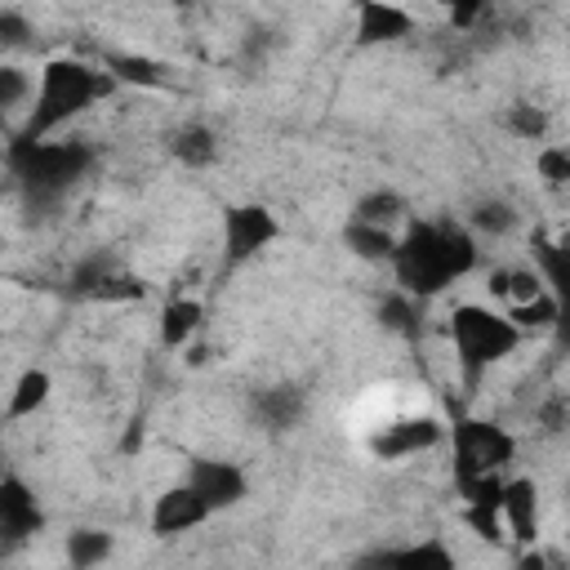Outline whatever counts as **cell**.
I'll list each match as a JSON object with an SVG mask.
<instances>
[{
	"instance_id": "7a4b0ae2",
	"label": "cell",
	"mask_w": 570,
	"mask_h": 570,
	"mask_svg": "<svg viewBox=\"0 0 570 570\" xmlns=\"http://www.w3.org/2000/svg\"><path fill=\"white\" fill-rule=\"evenodd\" d=\"M120 85L98 67V62H85V58H49L40 71H36V102L27 111V120L13 129L31 142L40 138H58L76 116H85L89 107L107 102Z\"/></svg>"
},
{
	"instance_id": "4dcf8cb0",
	"label": "cell",
	"mask_w": 570,
	"mask_h": 570,
	"mask_svg": "<svg viewBox=\"0 0 570 570\" xmlns=\"http://www.w3.org/2000/svg\"><path fill=\"white\" fill-rule=\"evenodd\" d=\"M31 36H36L31 18H27L22 9L4 4V9H0V49H27V45H31Z\"/></svg>"
},
{
	"instance_id": "4316f807",
	"label": "cell",
	"mask_w": 570,
	"mask_h": 570,
	"mask_svg": "<svg viewBox=\"0 0 570 570\" xmlns=\"http://www.w3.org/2000/svg\"><path fill=\"white\" fill-rule=\"evenodd\" d=\"M503 129L521 142H539L548 134V111L534 107V102H508L503 107Z\"/></svg>"
},
{
	"instance_id": "e0dca14e",
	"label": "cell",
	"mask_w": 570,
	"mask_h": 570,
	"mask_svg": "<svg viewBox=\"0 0 570 570\" xmlns=\"http://www.w3.org/2000/svg\"><path fill=\"white\" fill-rule=\"evenodd\" d=\"M463 227H468L476 240H499V236H512V232L521 227V209H517L508 196L490 191V196H476V200L463 209Z\"/></svg>"
},
{
	"instance_id": "cb8c5ba5",
	"label": "cell",
	"mask_w": 570,
	"mask_h": 570,
	"mask_svg": "<svg viewBox=\"0 0 570 570\" xmlns=\"http://www.w3.org/2000/svg\"><path fill=\"white\" fill-rule=\"evenodd\" d=\"M49 392H53L49 370H40V365L22 370V374H18V383H13V392H9V401H4V419H9V423H18V419L36 414V410L49 401Z\"/></svg>"
},
{
	"instance_id": "8992f818",
	"label": "cell",
	"mask_w": 570,
	"mask_h": 570,
	"mask_svg": "<svg viewBox=\"0 0 570 570\" xmlns=\"http://www.w3.org/2000/svg\"><path fill=\"white\" fill-rule=\"evenodd\" d=\"M450 441V428L436 419V414H401V419H387L370 432V454L379 463H401V459H414V454H428L436 445Z\"/></svg>"
},
{
	"instance_id": "44dd1931",
	"label": "cell",
	"mask_w": 570,
	"mask_h": 570,
	"mask_svg": "<svg viewBox=\"0 0 570 570\" xmlns=\"http://www.w3.org/2000/svg\"><path fill=\"white\" fill-rule=\"evenodd\" d=\"M379 325H383L387 334L405 338V343H419V338L428 334V303H419V298L392 289V294L379 298Z\"/></svg>"
},
{
	"instance_id": "7402d4cb",
	"label": "cell",
	"mask_w": 570,
	"mask_h": 570,
	"mask_svg": "<svg viewBox=\"0 0 570 570\" xmlns=\"http://www.w3.org/2000/svg\"><path fill=\"white\" fill-rule=\"evenodd\" d=\"M396 236L401 232H383V227H365V223H352L343 227V245L361 258V263H374V267H392V254H396Z\"/></svg>"
},
{
	"instance_id": "4fadbf2b",
	"label": "cell",
	"mask_w": 570,
	"mask_h": 570,
	"mask_svg": "<svg viewBox=\"0 0 570 570\" xmlns=\"http://www.w3.org/2000/svg\"><path fill=\"white\" fill-rule=\"evenodd\" d=\"M209 517H214V512H209V508L200 503V494L183 481V485H169V490H160V494H156L147 525H151V534H156V539H174V534H187V530L205 525Z\"/></svg>"
},
{
	"instance_id": "5b68a950",
	"label": "cell",
	"mask_w": 570,
	"mask_h": 570,
	"mask_svg": "<svg viewBox=\"0 0 570 570\" xmlns=\"http://www.w3.org/2000/svg\"><path fill=\"white\" fill-rule=\"evenodd\" d=\"M450 450H454V481L468 485L481 476H503L508 463L517 459V436L494 419L459 414L450 428Z\"/></svg>"
},
{
	"instance_id": "f1b7e54d",
	"label": "cell",
	"mask_w": 570,
	"mask_h": 570,
	"mask_svg": "<svg viewBox=\"0 0 570 570\" xmlns=\"http://www.w3.org/2000/svg\"><path fill=\"white\" fill-rule=\"evenodd\" d=\"M534 174H539L543 187L566 191V187H570V142H548V147H539Z\"/></svg>"
},
{
	"instance_id": "9a60e30c",
	"label": "cell",
	"mask_w": 570,
	"mask_h": 570,
	"mask_svg": "<svg viewBox=\"0 0 570 570\" xmlns=\"http://www.w3.org/2000/svg\"><path fill=\"white\" fill-rule=\"evenodd\" d=\"M503 530L517 539V548L539 543V485L530 476H508V485H503Z\"/></svg>"
},
{
	"instance_id": "52a82bcc",
	"label": "cell",
	"mask_w": 570,
	"mask_h": 570,
	"mask_svg": "<svg viewBox=\"0 0 570 570\" xmlns=\"http://www.w3.org/2000/svg\"><path fill=\"white\" fill-rule=\"evenodd\" d=\"M272 240H281V223L267 205L245 200V205L223 209V267H240V263L258 258Z\"/></svg>"
},
{
	"instance_id": "8fae6325",
	"label": "cell",
	"mask_w": 570,
	"mask_h": 570,
	"mask_svg": "<svg viewBox=\"0 0 570 570\" xmlns=\"http://www.w3.org/2000/svg\"><path fill=\"white\" fill-rule=\"evenodd\" d=\"M187 485L200 494V503H205L209 512H227V508H236V503L249 494V476H245V468L232 463V459H191Z\"/></svg>"
},
{
	"instance_id": "6da1fadb",
	"label": "cell",
	"mask_w": 570,
	"mask_h": 570,
	"mask_svg": "<svg viewBox=\"0 0 570 570\" xmlns=\"http://www.w3.org/2000/svg\"><path fill=\"white\" fill-rule=\"evenodd\" d=\"M481 263V240L463 227V218H410L396 236L392 281L401 294L432 303L454 281H463Z\"/></svg>"
},
{
	"instance_id": "ba28073f",
	"label": "cell",
	"mask_w": 570,
	"mask_h": 570,
	"mask_svg": "<svg viewBox=\"0 0 570 570\" xmlns=\"http://www.w3.org/2000/svg\"><path fill=\"white\" fill-rule=\"evenodd\" d=\"M347 570H459V557L445 539H410V543L365 548Z\"/></svg>"
},
{
	"instance_id": "2e32d148",
	"label": "cell",
	"mask_w": 570,
	"mask_h": 570,
	"mask_svg": "<svg viewBox=\"0 0 570 570\" xmlns=\"http://www.w3.org/2000/svg\"><path fill=\"white\" fill-rule=\"evenodd\" d=\"M98 67L116 85H129V89H160L169 80V67L160 58H151V53H138V49H102Z\"/></svg>"
},
{
	"instance_id": "83f0119b",
	"label": "cell",
	"mask_w": 570,
	"mask_h": 570,
	"mask_svg": "<svg viewBox=\"0 0 570 570\" xmlns=\"http://www.w3.org/2000/svg\"><path fill=\"white\" fill-rule=\"evenodd\" d=\"M534 432L539 436H566L570 432V392H543L534 401Z\"/></svg>"
},
{
	"instance_id": "9c48e42d",
	"label": "cell",
	"mask_w": 570,
	"mask_h": 570,
	"mask_svg": "<svg viewBox=\"0 0 570 570\" xmlns=\"http://www.w3.org/2000/svg\"><path fill=\"white\" fill-rule=\"evenodd\" d=\"M530 263L543 276V289L557 298V343L570 352V236L566 240H548L534 236L530 240Z\"/></svg>"
},
{
	"instance_id": "277c9868",
	"label": "cell",
	"mask_w": 570,
	"mask_h": 570,
	"mask_svg": "<svg viewBox=\"0 0 570 570\" xmlns=\"http://www.w3.org/2000/svg\"><path fill=\"white\" fill-rule=\"evenodd\" d=\"M445 334H450V347H454L463 396H476L481 379L499 361L517 356V347L525 343V334L499 307H490V303H454L450 321H445Z\"/></svg>"
},
{
	"instance_id": "603a6c76",
	"label": "cell",
	"mask_w": 570,
	"mask_h": 570,
	"mask_svg": "<svg viewBox=\"0 0 570 570\" xmlns=\"http://www.w3.org/2000/svg\"><path fill=\"white\" fill-rule=\"evenodd\" d=\"M111 552H116V539L102 525H76L67 534V566L71 570H98Z\"/></svg>"
},
{
	"instance_id": "484cf974",
	"label": "cell",
	"mask_w": 570,
	"mask_h": 570,
	"mask_svg": "<svg viewBox=\"0 0 570 570\" xmlns=\"http://www.w3.org/2000/svg\"><path fill=\"white\" fill-rule=\"evenodd\" d=\"M503 316H508V321H512L521 334H534V330H539V334H543V330L552 334V330H557V298L543 289L534 303H521V307H503Z\"/></svg>"
},
{
	"instance_id": "1f68e13d",
	"label": "cell",
	"mask_w": 570,
	"mask_h": 570,
	"mask_svg": "<svg viewBox=\"0 0 570 570\" xmlns=\"http://www.w3.org/2000/svg\"><path fill=\"white\" fill-rule=\"evenodd\" d=\"M517 570H552V548H521L517 557Z\"/></svg>"
},
{
	"instance_id": "f546056e",
	"label": "cell",
	"mask_w": 570,
	"mask_h": 570,
	"mask_svg": "<svg viewBox=\"0 0 570 570\" xmlns=\"http://www.w3.org/2000/svg\"><path fill=\"white\" fill-rule=\"evenodd\" d=\"M490 18H494V9L481 4V0H463V4H450V9H445V22H450L454 36H476Z\"/></svg>"
},
{
	"instance_id": "30bf717a",
	"label": "cell",
	"mask_w": 570,
	"mask_h": 570,
	"mask_svg": "<svg viewBox=\"0 0 570 570\" xmlns=\"http://www.w3.org/2000/svg\"><path fill=\"white\" fill-rule=\"evenodd\" d=\"M40 530H45V508H40L36 490L18 472H4L0 476V534H4V548H22Z\"/></svg>"
},
{
	"instance_id": "5bb4252c",
	"label": "cell",
	"mask_w": 570,
	"mask_h": 570,
	"mask_svg": "<svg viewBox=\"0 0 570 570\" xmlns=\"http://www.w3.org/2000/svg\"><path fill=\"white\" fill-rule=\"evenodd\" d=\"M405 36H414V13L387 0H361L356 4V45L361 49H379V45H401Z\"/></svg>"
},
{
	"instance_id": "3957f363",
	"label": "cell",
	"mask_w": 570,
	"mask_h": 570,
	"mask_svg": "<svg viewBox=\"0 0 570 570\" xmlns=\"http://www.w3.org/2000/svg\"><path fill=\"white\" fill-rule=\"evenodd\" d=\"M94 165H98V147L80 134H58V138H40V142L9 134V147H4V169L31 205L67 200L71 187H80L94 174Z\"/></svg>"
},
{
	"instance_id": "7c38bea8",
	"label": "cell",
	"mask_w": 570,
	"mask_h": 570,
	"mask_svg": "<svg viewBox=\"0 0 570 570\" xmlns=\"http://www.w3.org/2000/svg\"><path fill=\"white\" fill-rule=\"evenodd\" d=\"M303 414H307V392L298 383H289V379L254 387V396H249V419L263 432H289V428L303 423Z\"/></svg>"
},
{
	"instance_id": "d4e9b609",
	"label": "cell",
	"mask_w": 570,
	"mask_h": 570,
	"mask_svg": "<svg viewBox=\"0 0 570 570\" xmlns=\"http://www.w3.org/2000/svg\"><path fill=\"white\" fill-rule=\"evenodd\" d=\"M31 102H36V76L18 62H0V111L18 116L22 107L31 111Z\"/></svg>"
},
{
	"instance_id": "d6986e66",
	"label": "cell",
	"mask_w": 570,
	"mask_h": 570,
	"mask_svg": "<svg viewBox=\"0 0 570 570\" xmlns=\"http://www.w3.org/2000/svg\"><path fill=\"white\" fill-rule=\"evenodd\" d=\"M169 156L183 165V169H209L218 160V134L214 125L205 120H183L174 134H169Z\"/></svg>"
},
{
	"instance_id": "ffe728a7",
	"label": "cell",
	"mask_w": 570,
	"mask_h": 570,
	"mask_svg": "<svg viewBox=\"0 0 570 570\" xmlns=\"http://www.w3.org/2000/svg\"><path fill=\"white\" fill-rule=\"evenodd\" d=\"M410 218L414 214H410V205H405V196L396 187H374V191L356 196V205H352V223L383 227V232H401Z\"/></svg>"
},
{
	"instance_id": "ac0fdd59",
	"label": "cell",
	"mask_w": 570,
	"mask_h": 570,
	"mask_svg": "<svg viewBox=\"0 0 570 570\" xmlns=\"http://www.w3.org/2000/svg\"><path fill=\"white\" fill-rule=\"evenodd\" d=\"M200 325H205V303H200V298H187V294L165 298L160 321H156L160 347H165V352H183V347L200 334Z\"/></svg>"
}]
</instances>
